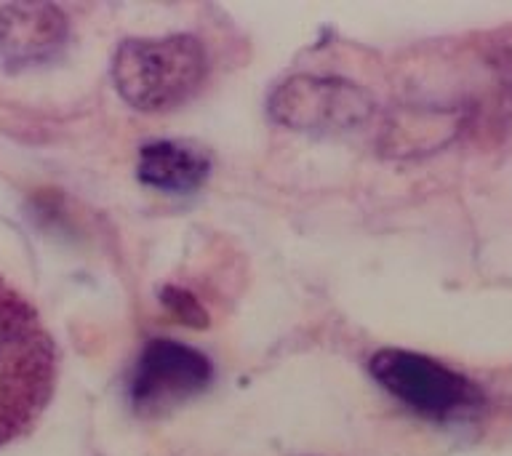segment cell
<instances>
[{"instance_id":"obj_1","label":"cell","mask_w":512,"mask_h":456,"mask_svg":"<svg viewBox=\"0 0 512 456\" xmlns=\"http://www.w3.org/2000/svg\"><path fill=\"white\" fill-rule=\"evenodd\" d=\"M54 344L38 315L0 278V446L19 438L54 390Z\"/></svg>"},{"instance_id":"obj_2","label":"cell","mask_w":512,"mask_h":456,"mask_svg":"<svg viewBox=\"0 0 512 456\" xmlns=\"http://www.w3.org/2000/svg\"><path fill=\"white\" fill-rule=\"evenodd\" d=\"M206 70V48L192 35L123 40L112 56V83L139 112L176 110L198 91Z\"/></svg>"},{"instance_id":"obj_3","label":"cell","mask_w":512,"mask_h":456,"mask_svg":"<svg viewBox=\"0 0 512 456\" xmlns=\"http://www.w3.org/2000/svg\"><path fill=\"white\" fill-rule=\"evenodd\" d=\"M368 374L400 406L427 422H459L480 414L486 406V392L470 376L422 352L384 347L368 360Z\"/></svg>"},{"instance_id":"obj_4","label":"cell","mask_w":512,"mask_h":456,"mask_svg":"<svg viewBox=\"0 0 512 456\" xmlns=\"http://www.w3.org/2000/svg\"><path fill=\"white\" fill-rule=\"evenodd\" d=\"M272 120L291 131L339 136L368 126L376 104L366 88L334 75H294L267 102Z\"/></svg>"},{"instance_id":"obj_5","label":"cell","mask_w":512,"mask_h":456,"mask_svg":"<svg viewBox=\"0 0 512 456\" xmlns=\"http://www.w3.org/2000/svg\"><path fill=\"white\" fill-rule=\"evenodd\" d=\"M214 382V366L208 355L174 339H152L139 352L128 400L139 416H166L206 392Z\"/></svg>"},{"instance_id":"obj_6","label":"cell","mask_w":512,"mask_h":456,"mask_svg":"<svg viewBox=\"0 0 512 456\" xmlns=\"http://www.w3.org/2000/svg\"><path fill=\"white\" fill-rule=\"evenodd\" d=\"M70 38V22L51 3H11L0 8V59L8 70L51 62Z\"/></svg>"},{"instance_id":"obj_7","label":"cell","mask_w":512,"mask_h":456,"mask_svg":"<svg viewBox=\"0 0 512 456\" xmlns=\"http://www.w3.org/2000/svg\"><path fill=\"white\" fill-rule=\"evenodd\" d=\"M459 107H395L379 128V152L387 158H422L454 142L464 128Z\"/></svg>"},{"instance_id":"obj_8","label":"cell","mask_w":512,"mask_h":456,"mask_svg":"<svg viewBox=\"0 0 512 456\" xmlns=\"http://www.w3.org/2000/svg\"><path fill=\"white\" fill-rule=\"evenodd\" d=\"M136 174L142 184L152 190L187 195L206 184L208 174H211V158L187 142L160 139V142L144 144L139 150Z\"/></svg>"},{"instance_id":"obj_9","label":"cell","mask_w":512,"mask_h":456,"mask_svg":"<svg viewBox=\"0 0 512 456\" xmlns=\"http://www.w3.org/2000/svg\"><path fill=\"white\" fill-rule=\"evenodd\" d=\"M163 304H166L168 310L174 312L182 323H187V326H206V310L200 307L195 296L182 291V288H166V291H163Z\"/></svg>"}]
</instances>
